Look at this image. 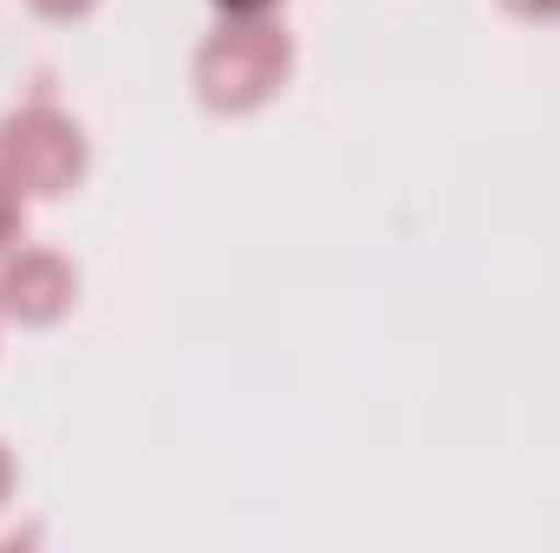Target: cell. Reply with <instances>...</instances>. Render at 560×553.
I'll return each instance as SVG.
<instances>
[{"label":"cell","mask_w":560,"mask_h":553,"mask_svg":"<svg viewBox=\"0 0 560 553\" xmlns=\"http://www.w3.org/2000/svg\"><path fill=\"white\" fill-rule=\"evenodd\" d=\"M215 20H261V13H287V0H209Z\"/></svg>","instance_id":"8992f818"},{"label":"cell","mask_w":560,"mask_h":553,"mask_svg":"<svg viewBox=\"0 0 560 553\" xmlns=\"http://www.w3.org/2000/svg\"><path fill=\"white\" fill-rule=\"evenodd\" d=\"M300 46L287 33V13L261 20H215L189 52V92L209 118H261L293 85Z\"/></svg>","instance_id":"6da1fadb"},{"label":"cell","mask_w":560,"mask_h":553,"mask_svg":"<svg viewBox=\"0 0 560 553\" xmlns=\"http://www.w3.org/2000/svg\"><path fill=\"white\" fill-rule=\"evenodd\" d=\"M502 13H515L528 26H560V0H502Z\"/></svg>","instance_id":"52a82bcc"},{"label":"cell","mask_w":560,"mask_h":553,"mask_svg":"<svg viewBox=\"0 0 560 553\" xmlns=\"http://www.w3.org/2000/svg\"><path fill=\"white\" fill-rule=\"evenodd\" d=\"M13 495H20V456H13V443L0 436V515L13 508Z\"/></svg>","instance_id":"ba28073f"},{"label":"cell","mask_w":560,"mask_h":553,"mask_svg":"<svg viewBox=\"0 0 560 553\" xmlns=\"http://www.w3.org/2000/svg\"><path fill=\"white\" fill-rule=\"evenodd\" d=\"M26 215H33V202L13 183H0V255H13L26 242Z\"/></svg>","instance_id":"277c9868"},{"label":"cell","mask_w":560,"mask_h":553,"mask_svg":"<svg viewBox=\"0 0 560 553\" xmlns=\"http://www.w3.org/2000/svg\"><path fill=\"white\" fill-rule=\"evenodd\" d=\"M0 332H7V313H0Z\"/></svg>","instance_id":"9c48e42d"},{"label":"cell","mask_w":560,"mask_h":553,"mask_svg":"<svg viewBox=\"0 0 560 553\" xmlns=\"http://www.w3.org/2000/svg\"><path fill=\"white\" fill-rule=\"evenodd\" d=\"M79 293L85 274L66 248H46V242H20L13 255H0V313L7 326L20 332H52L79 313Z\"/></svg>","instance_id":"3957f363"},{"label":"cell","mask_w":560,"mask_h":553,"mask_svg":"<svg viewBox=\"0 0 560 553\" xmlns=\"http://www.w3.org/2000/svg\"><path fill=\"white\" fill-rule=\"evenodd\" d=\"M85 176H92V138L66 105L26 98L0 118V183H13L26 202H66L85 189Z\"/></svg>","instance_id":"7a4b0ae2"},{"label":"cell","mask_w":560,"mask_h":553,"mask_svg":"<svg viewBox=\"0 0 560 553\" xmlns=\"http://www.w3.org/2000/svg\"><path fill=\"white\" fill-rule=\"evenodd\" d=\"M26 7H33L39 20H59V26H72V20H92L105 0H26Z\"/></svg>","instance_id":"5b68a950"}]
</instances>
